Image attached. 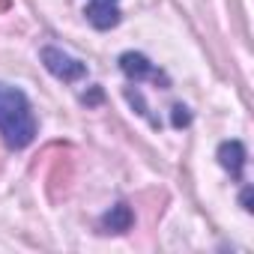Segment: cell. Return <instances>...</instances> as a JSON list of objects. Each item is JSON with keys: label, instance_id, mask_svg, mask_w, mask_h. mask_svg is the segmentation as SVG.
<instances>
[{"label": "cell", "instance_id": "cell-8", "mask_svg": "<svg viewBox=\"0 0 254 254\" xmlns=\"http://www.w3.org/2000/svg\"><path fill=\"white\" fill-rule=\"evenodd\" d=\"M126 99H129V105H132L141 117H147V114H150V108H147V102H144L141 90H132V87H129V90H126Z\"/></svg>", "mask_w": 254, "mask_h": 254}, {"label": "cell", "instance_id": "cell-9", "mask_svg": "<svg viewBox=\"0 0 254 254\" xmlns=\"http://www.w3.org/2000/svg\"><path fill=\"white\" fill-rule=\"evenodd\" d=\"M239 203H242V209H248V212H251V186H245V189H242Z\"/></svg>", "mask_w": 254, "mask_h": 254}, {"label": "cell", "instance_id": "cell-6", "mask_svg": "<svg viewBox=\"0 0 254 254\" xmlns=\"http://www.w3.org/2000/svg\"><path fill=\"white\" fill-rule=\"evenodd\" d=\"M132 221H135V215H132V209L126 206V203H117V206H111L102 215V227L108 233H126V230L132 227Z\"/></svg>", "mask_w": 254, "mask_h": 254}, {"label": "cell", "instance_id": "cell-7", "mask_svg": "<svg viewBox=\"0 0 254 254\" xmlns=\"http://www.w3.org/2000/svg\"><path fill=\"white\" fill-rule=\"evenodd\" d=\"M171 123H174V129H186V126L191 123V111L186 105H174V114H171Z\"/></svg>", "mask_w": 254, "mask_h": 254}, {"label": "cell", "instance_id": "cell-1", "mask_svg": "<svg viewBox=\"0 0 254 254\" xmlns=\"http://www.w3.org/2000/svg\"><path fill=\"white\" fill-rule=\"evenodd\" d=\"M0 138L9 150H24L36 138V117L30 99L18 87L3 81H0Z\"/></svg>", "mask_w": 254, "mask_h": 254}, {"label": "cell", "instance_id": "cell-4", "mask_svg": "<svg viewBox=\"0 0 254 254\" xmlns=\"http://www.w3.org/2000/svg\"><path fill=\"white\" fill-rule=\"evenodd\" d=\"M245 147H242V141H221L218 144V165L233 177V180H239L242 177V168H245Z\"/></svg>", "mask_w": 254, "mask_h": 254}, {"label": "cell", "instance_id": "cell-3", "mask_svg": "<svg viewBox=\"0 0 254 254\" xmlns=\"http://www.w3.org/2000/svg\"><path fill=\"white\" fill-rule=\"evenodd\" d=\"M84 15L96 30H111V27L120 24V9H117L114 0H90Z\"/></svg>", "mask_w": 254, "mask_h": 254}, {"label": "cell", "instance_id": "cell-2", "mask_svg": "<svg viewBox=\"0 0 254 254\" xmlns=\"http://www.w3.org/2000/svg\"><path fill=\"white\" fill-rule=\"evenodd\" d=\"M42 63L54 78H60L66 84H75V81L87 78V63H81L78 57H72V54H66V51H60L54 45L42 48Z\"/></svg>", "mask_w": 254, "mask_h": 254}, {"label": "cell", "instance_id": "cell-5", "mask_svg": "<svg viewBox=\"0 0 254 254\" xmlns=\"http://www.w3.org/2000/svg\"><path fill=\"white\" fill-rule=\"evenodd\" d=\"M120 69H123V75L126 78H132V81H144V78H159L156 75V69H153V63L144 57V54H138V51H126L123 57H120Z\"/></svg>", "mask_w": 254, "mask_h": 254}, {"label": "cell", "instance_id": "cell-10", "mask_svg": "<svg viewBox=\"0 0 254 254\" xmlns=\"http://www.w3.org/2000/svg\"><path fill=\"white\" fill-rule=\"evenodd\" d=\"M114 3H117V0H114Z\"/></svg>", "mask_w": 254, "mask_h": 254}]
</instances>
